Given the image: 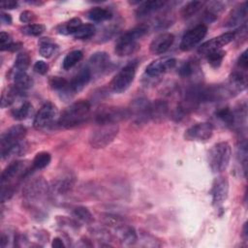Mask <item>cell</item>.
<instances>
[{
    "label": "cell",
    "mask_w": 248,
    "mask_h": 248,
    "mask_svg": "<svg viewBox=\"0 0 248 248\" xmlns=\"http://www.w3.org/2000/svg\"><path fill=\"white\" fill-rule=\"evenodd\" d=\"M57 49V45L53 43L49 38H42L39 41V52L45 58L51 57L55 50Z\"/></svg>",
    "instance_id": "cell-29"
},
{
    "label": "cell",
    "mask_w": 248,
    "mask_h": 248,
    "mask_svg": "<svg viewBox=\"0 0 248 248\" xmlns=\"http://www.w3.org/2000/svg\"><path fill=\"white\" fill-rule=\"evenodd\" d=\"M247 14H248L247 2H243L242 4L238 5L231 12L224 26L225 27H236L239 25L241 26L242 24L245 23Z\"/></svg>",
    "instance_id": "cell-20"
},
{
    "label": "cell",
    "mask_w": 248,
    "mask_h": 248,
    "mask_svg": "<svg viewBox=\"0 0 248 248\" xmlns=\"http://www.w3.org/2000/svg\"><path fill=\"white\" fill-rule=\"evenodd\" d=\"M148 31L146 25L137 26L123 33L115 43L114 51L118 56H127L136 52L140 48L138 41L142 38Z\"/></svg>",
    "instance_id": "cell-2"
},
{
    "label": "cell",
    "mask_w": 248,
    "mask_h": 248,
    "mask_svg": "<svg viewBox=\"0 0 248 248\" xmlns=\"http://www.w3.org/2000/svg\"><path fill=\"white\" fill-rule=\"evenodd\" d=\"M242 237L244 240H247L248 238V231H247V223H244L242 228Z\"/></svg>",
    "instance_id": "cell-49"
},
{
    "label": "cell",
    "mask_w": 248,
    "mask_h": 248,
    "mask_svg": "<svg viewBox=\"0 0 248 248\" xmlns=\"http://www.w3.org/2000/svg\"><path fill=\"white\" fill-rule=\"evenodd\" d=\"M50 87L60 94L63 99H69L73 96L69 88V80L61 77H52L49 79Z\"/></svg>",
    "instance_id": "cell-23"
},
{
    "label": "cell",
    "mask_w": 248,
    "mask_h": 248,
    "mask_svg": "<svg viewBox=\"0 0 248 248\" xmlns=\"http://www.w3.org/2000/svg\"><path fill=\"white\" fill-rule=\"evenodd\" d=\"M49 188L43 177H38L27 183L23 189V197L30 207L38 206L46 201Z\"/></svg>",
    "instance_id": "cell-5"
},
{
    "label": "cell",
    "mask_w": 248,
    "mask_h": 248,
    "mask_svg": "<svg viewBox=\"0 0 248 248\" xmlns=\"http://www.w3.org/2000/svg\"><path fill=\"white\" fill-rule=\"evenodd\" d=\"M17 5H18L17 2L15 0H5V1L1 2V7L3 9H9V10L16 9L17 7Z\"/></svg>",
    "instance_id": "cell-46"
},
{
    "label": "cell",
    "mask_w": 248,
    "mask_h": 248,
    "mask_svg": "<svg viewBox=\"0 0 248 248\" xmlns=\"http://www.w3.org/2000/svg\"><path fill=\"white\" fill-rule=\"evenodd\" d=\"M32 167L26 161H15L8 165L1 174V185H14L16 179H22L31 172Z\"/></svg>",
    "instance_id": "cell-10"
},
{
    "label": "cell",
    "mask_w": 248,
    "mask_h": 248,
    "mask_svg": "<svg viewBox=\"0 0 248 248\" xmlns=\"http://www.w3.org/2000/svg\"><path fill=\"white\" fill-rule=\"evenodd\" d=\"M205 11L203 13V19L210 23L213 22L217 17L218 15L221 14L224 10V5L221 2H209L207 3V6L205 7Z\"/></svg>",
    "instance_id": "cell-27"
},
{
    "label": "cell",
    "mask_w": 248,
    "mask_h": 248,
    "mask_svg": "<svg viewBox=\"0 0 248 248\" xmlns=\"http://www.w3.org/2000/svg\"><path fill=\"white\" fill-rule=\"evenodd\" d=\"M203 1H190L181 10V16L183 18H190L199 13L204 6Z\"/></svg>",
    "instance_id": "cell-31"
},
{
    "label": "cell",
    "mask_w": 248,
    "mask_h": 248,
    "mask_svg": "<svg viewBox=\"0 0 248 248\" xmlns=\"http://www.w3.org/2000/svg\"><path fill=\"white\" fill-rule=\"evenodd\" d=\"M13 78H14V86L22 93H25L28 89H30L34 81L32 78L26 74V72H14L13 71Z\"/></svg>",
    "instance_id": "cell-24"
},
{
    "label": "cell",
    "mask_w": 248,
    "mask_h": 248,
    "mask_svg": "<svg viewBox=\"0 0 248 248\" xmlns=\"http://www.w3.org/2000/svg\"><path fill=\"white\" fill-rule=\"evenodd\" d=\"M30 56L27 52H20L16 55L15 64H14V72H26L30 65Z\"/></svg>",
    "instance_id": "cell-36"
},
{
    "label": "cell",
    "mask_w": 248,
    "mask_h": 248,
    "mask_svg": "<svg viewBox=\"0 0 248 248\" xmlns=\"http://www.w3.org/2000/svg\"><path fill=\"white\" fill-rule=\"evenodd\" d=\"M51 246L54 247V248H62V247H64L65 245H64V243H63V241H62L61 238L55 237V238L52 240Z\"/></svg>",
    "instance_id": "cell-48"
},
{
    "label": "cell",
    "mask_w": 248,
    "mask_h": 248,
    "mask_svg": "<svg viewBox=\"0 0 248 248\" xmlns=\"http://www.w3.org/2000/svg\"><path fill=\"white\" fill-rule=\"evenodd\" d=\"M212 202L215 206H220L228 198L229 181L225 176H218L214 179L211 187Z\"/></svg>",
    "instance_id": "cell-16"
},
{
    "label": "cell",
    "mask_w": 248,
    "mask_h": 248,
    "mask_svg": "<svg viewBox=\"0 0 248 248\" xmlns=\"http://www.w3.org/2000/svg\"><path fill=\"white\" fill-rule=\"evenodd\" d=\"M173 41L174 36L171 33H162L152 40L150 51L153 54H163L171 46Z\"/></svg>",
    "instance_id": "cell-19"
},
{
    "label": "cell",
    "mask_w": 248,
    "mask_h": 248,
    "mask_svg": "<svg viewBox=\"0 0 248 248\" xmlns=\"http://www.w3.org/2000/svg\"><path fill=\"white\" fill-rule=\"evenodd\" d=\"M82 21L78 17H74L67 22L61 23L56 27V31L62 35H74L76 31L80 27Z\"/></svg>",
    "instance_id": "cell-28"
},
{
    "label": "cell",
    "mask_w": 248,
    "mask_h": 248,
    "mask_svg": "<svg viewBox=\"0 0 248 248\" xmlns=\"http://www.w3.org/2000/svg\"><path fill=\"white\" fill-rule=\"evenodd\" d=\"M1 21L4 24H11L12 23V17L9 14L1 13Z\"/></svg>",
    "instance_id": "cell-47"
},
{
    "label": "cell",
    "mask_w": 248,
    "mask_h": 248,
    "mask_svg": "<svg viewBox=\"0 0 248 248\" xmlns=\"http://www.w3.org/2000/svg\"><path fill=\"white\" fill-rule=\"evenodd\" d=\"M95 33H96V28L92 23H85V24L82 23L73 36L78 40H86L93 37Z\"/></svg>",
    "instance_id": "cell-34"
},
{
    "label": "cell",
    "mask_w": 248,
    "mask_h": 248,
    "mask_svg": "<svg viewBox=\"0 0 248 248\" xmlns=\"http://www.w3.org/2000/svg\"><path fill=\"white\" fill-rule=\"evenodd\" d=\"M36 18V16L33 12L31 11H23L20 15H19V20L22 23H30L32 22L34 19Z\"/></svg>",
    "instance_id": "cell-45"
},
{
    "label": "cell",
    "mask_w": 248,
    "mask_h": 248,
    "mask_svg": "<svg viewBox=\"0 0 248 248\" xmlns=\"http://www.w3.org/2000/svg\"><path fill=\"white\" fill-rule=\"evenodd\" d=\"M138 62L136 60L126 64L111 79L110 88L115 93H122L126 91L132 84L137 70Z\"/></svg>",
    "instance_id": "cell-7"
},
{
    "label": "cell",
    "mask_w": 248,
    "mask_h": 248,
    "mask_svg": "<svg viewBox=\"0 0 248 248\" xmlns=\"http://www.w3.org/2000/svg\"><path fill=\"white\" fill-rule=\"evenodd\" d=\"M31 108H32V105L29 102L24 101L18 107L12 109V116L16 120H23L27 118V116L31 111Z\"/></svg>",
    "instance_id": "cell-35"
},
{
    "label": "cell",
    "mask_w": 248,
    "mask_h": 248,
    "mask_svg": "<svg viewBox=\"0 0 248 248\" xmlns=\"http://www.w3.org/2000/svg\"><path fill=\"white\" fill-rule=\"evenodd\" d=\"M83 53L82 51L76 49V50H72L70 51L63 59L62 62V68L64 70H70L71 68H73L76 64H78L81 59H82Z\"/></svg>",
    "instance_id": "cell-33"
},
{
    "label": "cell",
    "mask_w": 248,
    "mask_h": 248,
    "mask_svg": "<svg viewBox=\"0 0 248 248\" xmlns=\"http://www.w3.org/2000/svg\"><path fill=\"white\" fill-rule=\"evenodd\" d=\"M90 103L86 100H79L67 107L58 118L57 124L65 129L74 128L83 123L90 113Z\"/></svg>",
    "instance_id": "cell-1"
},
{
    "label": "cell",
    "mask_w": 248,
    "mask_h": 248,
    "mask_svg": "<svg viewBox=\"0 0 248 248\" xmlns=\"http://www.w3.org/2000/svg\"><path fill=\"white\" fill-rule=\"evenodd\" d=\"M214 116L221 122L225 127H233L235 122L234 110L231 109L229 107H224L215 111Z\"/></svg>",
    "instance_id": "cell-25"
},
{
    "label": "cell",
    "mask_w": 248,
    "mask_h": 248,
    "mask_svg": "<svg viewBox=\"0 0 248 248\" xmlns=\"http://www.w3.org/2000/svg\"><path fill=\"white\" fill-rule=\"evenodd\" d=\"M13 40H12V37L6 33V32H1L0 34V48H1V51H4V50H9L10 46H12L13 44Z\"/></svg>",
    "instance_id": "cell-42"
},
{
    "label": "cell",
    "mask_w": 248,
    "mask_h": 248,
    "mask_svg": "<svg viewBox=\"0 0 248 248\" xmlns=\"http://www.w3.org/2000/svg\"><path fill=\"white\" fill-rule=\"evenodd\" d=\"M213 135V126L209 122H201L189 127L185 133L184 138L191 141L203 142L208 140Z\"/></svg>",
    "instance_id": "cell-12"
},
{
    "label": "cell",
    "mask_w": 248,
    "mask_h": 248,
    "mask_svg": "<svg viewBox=\"0 0 248 248\" xmlns=\"http://www.w3.org/2000/svg\"><path fill=\"white\" fill-rule=\"evenodd\" d=\"M27 3L29 4H36V5H42L43 2H40V1H27Z\"/></svg>",
    "instance_id": "cell-50"
},
{
    "label": "cell",
    "mask_w": 248,
    "mask_h": 248,
    "mask_svg": "<svg viewBox=\"0 0 248 248\" xmlns=\"http://www.w3.org/2000/svg\"><path fill=\"white\" fill-rule=\"evenodd\" d=\"M247 68H248V58H247V49H245L238 57L236 69L247 72Z\"/></svg>",
    "instance_id": "cell-43"
},
{
    "label": "cell",
    "mask_w": 248,
    "mask_h": 248,
    "mask_svg": "<svg viewBox=\"0 0 248 248\" xmlns=\"http://www.w3.org/2000/svg\"><path fill=\"white\" fill-rule=\"evenodd\" d=\"M118 131V124H95L89 135V144L93 148H104L114 140Z\"/></svg>",
    "instance_id": "cell-4"
},
{
    "label": "cell",
    "mask_w": 248,
    "mask_h": 248,
    "mask_svg": "<svg viewBox=\"0 0 248 248\" xmlns=\"http://www.w3.org/2000/svg\"><path fill=\"white\" fill-rule=\"evenodd\" d=\"M95 124H118L121 120L130 117L129 108L103 105L93 115Z\"/></svg>",
    "instance_id": "cell-6"
},
{
    "label": "cell",
    "mask_w": 248,
    "mask_h": 248,
    "mask_svg": "<svg viewBox=\"0 0 248 248\" xmlns=\"http://www.w3.org/2000/svg\"><path fill=\"white\" fill-rule=\"evenodd\" d=\"M73 215L77 219H78L79 221H81L83 223L89 224V223L93 222V215L91 214L89 209L84 206H78V207L74 208Z\"/></svg>",
    "instance_id": "cell-39"
},
{
    "label": "cell",
    "mask_w": 248,
    "mask_h": 248,
    "mask_svg": "<svg viewBox=\"0 0 248 248\" xmlns=\"http://www.w3.org/2000/svg\"><path fill=\"white\" fill-rule=\"evenodd\" d=\"M92 76L88 68L85 66L84 68L80 69L69 81V88L73 95L80 92L89 82Z\"/></svg>",
    "instance_id": "cell-18"
},
{
    "label": "cell",
    "mask_w": 248,
    "mask_h": 248,
    "mask_svg": "<svg viewBox=\"0 0 248 248\" xmlns=\"http://www.w3.org/2000/svg\"><path fill=\"white\" fill-rule=\"evenodd\" d=\"M197 68V64L194 61H185L178 68V75L181 78H190L194 75Z\"/></svg>",
    "instance_id": "cell-40"
},
{
    "label": "cell",
    "mask_w": 248,
    "mask_h": 248,
    "mask_svg": "<svg viewBox=\"0 0 248 248\" xmlns=\"http://www.w3.org/2000/svg\"><path fill=\"white\" fill-rule=\"evenodd\" d=\"M34 71L37 73V74H40V75H46L48 71V65L43 61V60H38L35 64H34V67H33Z\"/></svg>",
    "instance_id": "cell-44"
},
{
    "label": "cell",
    "mask_w": 248,
    "mask_h": 248,
    "mask_svg": "<svg viewBox=\"0 0 248 248\" xmlns=\"http://www.w3.org/2000/svg\"><path fill=\"white\" fill-rule=\"evenodd\" d=\"M207 27L204 24H199L187 31L179 44V48L182 51H189L193 49L206 35Z\"/></svg>",
    "instance_id": "cell-11"
},
{
    "label": "cell",
    "mask_w": 248,
    "mask_h": 248,
    "mask_svg": "<svg viewBox=\"0 0 248 248\" xmlns=\"http://www.w3.org/2000/svg\"><path fill=\"white\" fill-rule=\"evenodd\" d=\"M176 65V59L173 57H163L149 63L145 68V74L151 78H157Z\"/></svg>",
    "instance_id": "cell-15"
},
{
    "label": "cell",
    "mask_w": 248,
    "mask_h": 248,
    "mask_svg": "<svg viewBox=\"0 0 248 248\" xmlns=\"http://www.w3.org/2000/svg\"><path fill=\"white\" fill-rule=\"evenodd\" d=\"M119 237L124 245H133L138 240V235L133 227H121L119 229Z\"/></svg>",
    "instance_id": "cell-30"
},
{
    "label": "cell",
    "mask_w": 248,
    "mask_h": 248,
    "mask_svg": "<svg viewBox=\"0 0 248 248\" xmlns=\"http://www.w3.org/2000/svg\"><path fill=\"white\" fill-rule=\"evenodd\" d=\"M169 105L163 100H156L149 105V120H161L167 116Z\"/></svg>",
    "instance_id": "cell-22"
},
{
    "label": "cell",
    "mask_w": 248,
    "mask_h": 248,
    "mask_svg": "<svg viewBox=\"0 0 248 248\" xmlns=\"http://www.w3.org/2000/svg\"><path fill=\"white\" fill-rule=\"evenodd\" d=\"M46 30V26L40 23H33V24H27L23 26L20 31L22 34L27 36H39Z\"/></svg>",
    "instance_id": "cell-41"
},
{
    "label": "cell",
    "mask_w": 248,
    "mask_h": 248,
    "mask_svg": "<svg viewBox=\"0 0 248 248\" xmlns=\"http://www.w3.org/2000/svg\"><path fill=\"white\" fill-rule=\"evenodd\" d=\"M26 128L23 125H14L6 130L0 139V153L4 159L7 153L16 144L24 140L26 136Z\"/></svg>",
    "instance_id": "cell-8"
},
{
    "label": "cell",
    "mask_w": 248,
    "mask_h": 248,
    "mask_svg": "<svg viewBox=\"0 0 248 248\" xmlns=\"http://www.w3.org/2000/svg\"><path fill=\"white\" fill-rule=\"evenodd\" d=\"M225 55H226L225 50L218 49V50H214V51H211V52L207 53L205 55V57H206V60H207V62L209 63V65L211 67L218 68L221 65Z\"/></svg>",
    "instance_id": "cell-38"
},
{
    "label": "cell",
    "mask_w": 248,
    "mask_h": 248,
    "mask_svg": "<svg viewBox=\"0 0 248 248\" xmlns=\"http://www.w3.org/2000/svg\"><path fill=\"white\" fill-rule=\"evenodd\" d=\"M110 65L109 55L105 51H97L93 53L86 65L91 76H100L105 73Z\"/></svg>",
    "instance_id": "cell-13"
},
{
    "label": "cell",
    "mask_w": 248,
    "mask_h": 248,
    "mask_svg": "<svg viewBox=\"0 0 248 248\" xmlns=\"http://www.w3.org/2000/svg\"><path fill=\"white\" fill-rule=\"evenodd\" d=\"M232 156L231 145L227 141L215 143L208 151L207 161L211 170L214 173L224 171L230 163Z\"/></svg>",
    "instance_id": "cell-3"
},
{
    "label": "cell",
    "mask_w": 248,
    "mask_h": 248,
    "mask_svg": "<svg viewBox=\"0 0 248 248\" xmlns=\"http://www.w3.org/2000/svg\"><path fill=\"white\" fill-rule=\"evenodd\" d=\"M149 105L150 102L144 98H139L134 100L131 105L130 117H134V120L138 123H143L149 120Z\"/></svg>",
    "instance_id": "cell-17"
},
{
    "label": "cell",
    "mask_w": 248,
    "mask_h": 248,
    "mask_svg": "<svg viewBox=\"0 0 248 248\" xmlns=\"http://www.w3.org/2000/svg\"><path fill=\"white\" fill-rule=\"evenodd\" d=\"M166 4H167V2L162 1V0H152V1L140 2V4L139 5V7L136 10V16L139 18L146 17V16L162 10Z\"/></svg>",
    "instance_id": "cell-21"
},
{
    "label": "cell",
    "mask_w": 248,
    "mask_h": 248,
    "mask_svg": "<svg viewBox=\"0 0 248 248\" xmlns=\"http://www.w3.org/2000/svg\"><path fill=\"white\" fill-rule=\"evenodd\" d=\"M58 109L50 102L44 104L34 117L33 126L36 130H45L58 121Z\"/></svg>",
    "instance_id": "cell-9"
},
{
    "label": "cell",
    "mask_w": 248,
    "mask_h": 248,
    "mask_svg": "<svg viewBox=\"0 0 248 248\" xmlns=\"http://www.w3.org/2000/svg\"><path fill=\"white\" fill-rule=\"evenodd\" d=\"M87 17L95 22H102L112 17V12L103 7H95L87 12Z\"/></svg>",
    "instance_id": "cell-26"
},
{
    "label": "cell",
    "mask_w": 248,
    "mask_h": 248,
    "mask_svg": "<svg viewBox=\"0 0 248 248\" xmlns=\"http://www.w3.org/2000/svg\"><path fill=\"white\" fill-rule=\"evenodd\" d=\"M234 39H235L234 32H226L222 35H219V36H217L215 38H212L211 40L203 43L200 46L199 52L205 56L207 53H209L211 51L222 49L223 46L229 45Z\"/></svg>",
    "instance_id": "cell-14"
},
{
    "label": "cell",
    "mask_w": 248,
    "mask_h": 248,
    "mask_svg": "<svg viewBox=\"0 0 248 248\" xmlns=\"http://www.w3.org/2000/svg\"><path fill=\"white\" fill-rule=\"evenodd\" d=\"M50 161H51V155L48 152L42 151L37 153L32 161V165H31L32 170L45 169L49 165Z\"/></svg>",
    "instance_id": "cell-32"
},
{
    "label": "cell",
    "mask_w": 248,
    "mask_h": 248,
    "mask_svg": "<svg viewBox=\"0 0 248 248\" xmlns=\"http://www.w3.org/2000/svg\"><path fill=\"white\" fill-rule=\"evenodd\" d=\"M247 154H248L247 143H246V140H243L237 146V159L242 168L244 176H246V171H247Z\"/></svg>",
    "instance_id": "cell-37"
}]
</instances>
